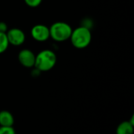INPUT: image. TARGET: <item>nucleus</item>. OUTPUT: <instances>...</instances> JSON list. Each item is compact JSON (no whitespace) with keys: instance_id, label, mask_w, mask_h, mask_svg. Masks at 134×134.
Masks as SVG:
<instances>
[{"instance_id":"nucleus-11","label":"nucleus","mask_w":134,"mask_h":134,"mask_svg":"<svg viewBox=\"0 0 134 134\" xmlns=\"http://www.w3.org/2000/svg\"><path fill=\"white\" fill-rule=\"evenodd\" d=\"M0 134H16V132L13 126L10 127L0 126Z\"/></svg>"},{"instance_id":"nucleus-7","label":"nucleus","mask_w":134,"mask_h":134,"mask_svg":"<svg viewBox=\"0 0 134 134\" xmlns=\"http://www.w3.org/2000/svg\"><path fill=\"white\" fill-rule=\"evenodd\" d=\"M14 124V118L8 111H0V126L10 127Z\"/></svg>"},{"instance_id":"nucleus-2","label":"nucleus","mask_w":134,"mask_h":134,"mask_svg":"<svg viewBox=\"0 0 134 134\" xmlns=\"http://www.w3.org/2000/svg\"><path fill=\"white\" fill-rule=\"evenodd\" d=\"M57 63V56L51 49H43L35 56V68L39 72L48 71L54 68Z\"/></svg>"},{"instance_id":"nucleus-8","label":"nucleus","mask_w":134,"mask_h":134,"mask_svg":"<svg viewBox=\"0 0 134 134\" xmlns=\"http://www.w3.org/2000/svg\"><path fill=\"white\" fill-rule=\"evenodd\" d=\"M133 126L129 121H124L118 126L116 134H133Z\"/></svg>"},{"instance_id":"nucleus-6","label":"nucleus","mask_w":134,"mask_h":134,"mask_svg":"<svg viewBox=\"0 0 134 134\" xmlns=\"http://www.w3.org/2000/svg\"><path fill=\"white\" fill-rule=\"evenodd\" d=\"M35 54L28 49H24L18 53V60L20 64L27 68L35 67Z\"/></svg>"},{"instance_id":"nucleus-3","label":"nucleus","mask_w":134,"mask_h":134,"mask_svg":"<svg viewBox=\"0 0 134 134\" xmlns=\"http://www.w3.org/2000/svg\"><path fill=\"white\" fill-rule=\"evenodd\" d=\"M72 30V27L68 23L57 21L49 27V35L55 42H62L70 39Z\"/></svg>"},{"instance_id":"nucleus-10","label":"nucleus","mask_w":134,"mask_h":134,"mask_svg":"<svg viewBox=\"0 0 134 134\" xmlns=\"http://www.w3.org/2000/svg\"><path fill=\"white\" fill-rule=\"evenodd\" d=\"M25 4L31 8H35L38 7L41 5L42 0H24Z\"/></svg>"},{"instance_id":"nucleus-5","label":"nucleus","mask_w":134,"mask_h":134,"mask_svg":"<svg viewBox=\"0 0 134 134\" xmlns=\"http://www.w3.org/2000/svg\"><path fill=\"white\" fill-rule=\"evenodd\" d=\"M31 35L32 38L37 42H46L49 38V27L45 24H36L32 27L31 30Z\"/></svg>"},{"instance_id":"nucleus-9","label":"nucleus","mask_w":134,"mask_h":134,"mask_svg":"<svg viewBox=\"0 0 134 134\" xmlns=\"http://www.w3.org/2000/svg\"><path fill=\"white\" fill-rule=\"evenodd\" d=\"M9 44L6 37V35L5 33L0 32V54L5 52L9 47Z\"/></svg>"},{"instance_id":"nucleus-4","label":"nucleus","mask_w":134,"mask_h":134,"mask_svg":"<svg viewBox=\"0 0 134 134\" xmlns=\"http://www.w3.org/2000/svg\"><path fill=\"white\" fill-rule=\"evenodd\" d=\"M9 44L13 46H20L25 42L26 36L24 32L20 28H11L5 33Z\"/></svg>"},{"instance_id":"nucleus-1","label":"nucleus","mask_w":134,"mask_h":134,"mask_svg":"<svg viewBox=\"0 0 134 134\" xmlns=\"http://www.w3.org/2000/svg\"><path fill=\"white\" fill-rule=\"evenodd\" d=\"M70 40L76 49H85L90 46L92 41V33L90 28L80 26L72 30Z\"/></svg>"},{"instance_id":"nucleus-12","label":"nucleus","mask_w":134,"mask_h":134,"mask_svg":"<svg viewBox=\"0 0 134 134\" xmlns=\"http://www.w3.org/2000/svg\"><path fill=\"white\" fill-rule=\"evenodd\" d=\"M9 30V28H8V26H7V24L5 23V22H3V21H1L0 22V32L1 33H6L7 32V31Z\"/></svg>"}]
</instances>
